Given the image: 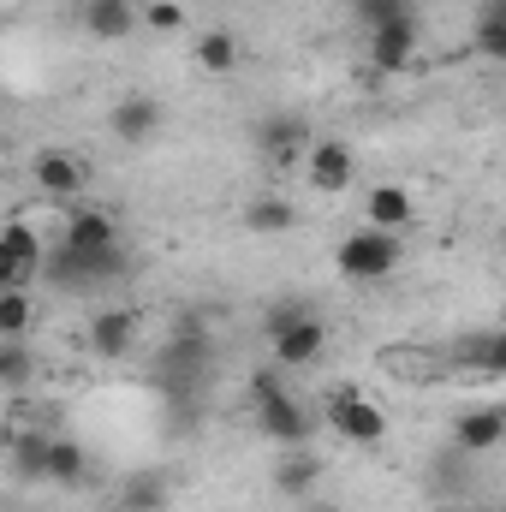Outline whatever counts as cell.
<instances>
[{"label": "cell", "instance_id": "6da1fadb", "mask_svg": "<svg viewBox=\"0 0 506 512\" xmlns=\"http://www.w3.org/2000/svg\"><path fill=\"white\" fill-rule=\"evenodd\" d=\"M262 334H268V352H274L280 370H304V364H316V358L328 352V322L310 316L298 298L274 304V310L262 316Z\"/></svg>", "mask_w": 506, "mask_h": 512}, {"label": "cell", "instance_id": "7a4b0ae2", "mask_svg": "<svg viewBox=\"0 0 506 512\" xmlns=\"http://www.w3.org/2000/svg\"><path fill=\"white\" fill-rule=\"evenodd\" d=\"M399 262H405L399 233H376V227L346 233L340 251H334V268H340L346 280H364V286H376V280H387V274H399Z\"/></svg>", "mask_w": 506, "mask_h": 512}, {"label": "cell", "instance_id": "3957f363", "mask_svg": "<svg viewBox=\"0 0 506 512\" xmlns=\"http://www.w3.org/2000/svg\"><path fill=\"white\" fill-rule=\"evenodd\" d=\"M322 417H328V429H334L340 441H352V447H381V441H387V411H381L376 399H364L358 387H334V393L322 399Z\"/></svg>", "mask_w": 506, "mask_h": 512}, {"label": "cell", "instance_id": "277c9868", "mask_svg": "<svg viewBox=\"0 0 506 512\" xmlns=\"http://www.w3.org/2000/svg\"><path fill=\"white\" fill-rule=\"evenodd\" d=\"M256 429L268 435V447H304L310 441V411L274 376H256Z\"/></svg>", "mask_w": 506, "mask_h": 512}, {"label": "cell", "instance_id": "5b68a950", "mask_svg": "<svg viewBox=\"0 0 506 512\" xmlns=\"http://www.w3.org/2000/svg\"><path fill=\"white\" fill-rule=\"evenodd\" d=\"M90 161L78 155V149H36L30 155V185L42 191V197H54V203H84V191H90Z\"/></svg>", "mask_w": 506, "mask_h": 512}, {"label": "cell", "instance_id": "8992f818", "mask_svg": "<svg viewBox=\"0 0 506 512\" xmlns=\"http://www.w3.org/2000/svg\"><path fill=\"white\" fill-rule=\"evenodd\" d=\"M304 179H310L316 197H346L352 179H358V155H352V143H340V137H316V143L304 149Z\"/></svg>", "mask_w": 506, "mask_h": 512}, {"label": "cell", "instance_id": "52a82bcc", "mask_svg": "<svg viewBox=\"0 0 506 512\" xmlns=\"http://www.w3.org/2000/svg\"><path fill=\"white\" fill-rule=\"evenodd\" d=\"M131 346H137V310L131 304H108V310L90 316V352L102 364H120Z\"/></svg>", "mask_w": 506, "mask_h": 512}, {"label": "cell", "instance_id": "ba28073f", "mask_svg": "<svg viewBox=\"0 0 506 512\" xmlns=\"http://www.w3.org/2000/svg\"><path fill=\"white\" fill-rule=\"evenodd\" d=\"M506 441V411L501 405H477V411H459L453 417V447L471 453V459H489Z\"/></svg>", "mask_w": 506, "mask_h": 512}, {"label": "cell", "instance_id": "9c48e42d", "mask_svg": "<svg viewBox=\"0 0 506 512\" xmlns=\"http://www.w3.org/2000/svg\"><path fill=\"white\" fill-rule=\"evenodd\" d=\"M120 245V221L108 215V209H96V203H78V209H66V251H114Z\"/></svg>", "mask_w": 506, "mask_h": 512}, {"label": "cell", "instance_id": "30bf717a", "mask_svg": "<svg viewBox=\"0 0 506 512\" xmlns=\"http://www.w3.org/2000/svg\"><path fill=\"white\" fill-rule=\"evenodd\" d=\"M417 221V197H411V185H370L364 191V227H376V233H405Z\"/></svg>", "mask_w": 506, "mask_h": 512}, {"label": "cell", "instance_id": "8fae6325", "mask_svg": "<svg viewBox=\"0 0 506 512\" xmlns=\"http://www.w3.org/2000/svg\"><path fill=\"white\" fill-rule=\"evenodd\" d=\"M120 512H167L173 507V471L167 465H143V471H131L126 483H120Z\"/></svg>", "mask_w": 506, "mask_h": 512}, {"label": "cell", "instance_id": "7c38bea8", "mask_svg": "<svg viewBox=\"0 0 506 512\" xmlns=\"http://www.w3.org/2000/svg\"><path fill=\"white\" fill-rule=\"evenodd\" d=\"M364 36H370V66L376 72H405L411 54H417V18H393V24H376Z\"/></svg>", "mask_w": 506, "mask_h": 512}, {"label": "cell", "instance_id": "4fadbf2b", "mask_svg": "<svg viewBox=\"0 0 506 512\" xmlns=\"http://www.w3.org/2000/svg\"><path fill=\"white\" fill-rule=\"evenodd\" d=\"M256 143H262V155H268V167H304V149H310V131H304V120H292V114H280V120H262V126H256Z\"/></svg>", "mask_w": 506, "mask_h": 512}, {"label": "cell", "instance_id": "5bb4252c", "mask_svg": "<svg viewBox=\"0 0 506 512\" xmlns=\"http://www.w3.org/2000/svg\"><path fill=\"white\" fill-rule=\"evenodd\" d=\"M78 24L96 36V42H126L137 30V6L131 0H84L78 6Z\"/></svg>", "mask_w": 506, "mask_h": 512}, {"label": "cell", "instance_id": "9a60e30c", "mask_svg": "<svg viewBox=\"0 0 506 512\" xmlns=\"http://www.w3.org/2000/svg\"><path fill=\"white\" fill-rule=\"evenodd\" d=\"M108 131H114L120 143H149V137L161 131V102H155V96H126V102H114Z\"/></svg>", "mask_w": 506, "mask_h": 512}, {"label": "cell", "instance_id": "2e32d148", "mask_svg": "<svg viewBox=\"0 0 506 512\" xmlns=\"http://www.w3.org/2000/svg\"><path fill=\"white\" fill-rule=\"evenodd\" d=\"M322 483V453L316 447H280V459H274V489L280 495H304V489H316Z\"/></svg>", "mask_w": 506, "mask_h": 512}, {"label": "cell", "instance_id": "e0dca14e", "mask_svg": "<svg viewBox=\"0 0 506 512\" xmlns=\"http://www.w3.org/2000/svg\"><path fill=\"white\" fill-rule=\"evenodd\" d=\"M453 364H459V370H483V376H501V370H506V334H501V328L465 334V340L453 346Z\"/></svg>", "mask_w": 506, "mask_h": 512}, {"label": "cell", "instance_id": "ac0fdd59", "mask_svg": "<svg viewBox=\"0 0 506 512\" xmlns=\"http://www.w3.org/2000/svg\"><path fill=\"white\" fill-rule=\"evenodd\" d=\"M90 477V453L72 441V435H48V471L42 483H60V489H78Z\"/></svg>", "mask_w": 506, "mask_h": 512}, {"label": "cell", "instance_id": "d6986e66", "mask_svg": "<svg viewBox=\"0 0 506 512\" xmlns=\"http://www.w3.org/2000/svg\"><path fill=\"white\" fill-rule=\"evenodd\" d=\"M191 60H197V72L227 78V72H239V36H227V30H203L197 48H191Z\"/></svg>", "mask_w": 506, "mask_h": 512}, {"label": "cell", "instance_id": "ffe728a7", "mask_svg": "<svg viewBox=\"0 0 506 512\" xmlns=\"http://www.w3.org/2000/svg\"><path fill=\"white\" fill-rule=\"evenodd\" d=\"M6 459H12V471H18L24 483H42V471H48V435H42V429L6 435Z\"/></svg>", "mask_w": 506, "mask_h": 512}, {"label": "cell", "instance_id": "44dd1931", "mask_svg": "<svg viewBox=\"0 0 506 512\" xmlns=\"http://www.w3.org/2000/svg\"><path fill=\"white\" fill-rule=\"evenodd\" d=\"M0 256H12L18 268H30V274H42V239H36V227L30 221H0Z\"/></svg>", "mask_w": 506, "mask_h": 512}, {"label": "cell", "instance_id": "7402d4cb", "mask_svg": "<svg viewBox=\"0 0 506 512\" xmlns=\"http://www.w3.org/2000/svg\"><path fill=\"white\" fill-rule=\"evenodd\" d=\"M239 221H245L251 233H292V227H298V209H292L286 197H251Z\"/></svg>", "mask_w": 506, "mask_h": 512}, {"label": "cell", "instance_id": "603a6c76", "mask_svg": "<svg viewBox=\"0 0 506 512\" xmlns=\"http://www.w3.org/2000/svg\"><path fill=\"white\" fill-rule=\"evenodd\" d=\"M30 328H36L30 286H6L0 292V340H30Z\"/></svg>", "mask_w": 506, "mask_h": 512}, {"label": "cell", "instance_id": "cb8c5ba5", "mask_svg": "<svg viewBox=\"0 0 506 512\" xmlns=\"http://www.w3.org/2000/svg\"><path fill=\"white\" fill-rule=\"evenodd\" d=\"M477 54L483 60H506V0H483V12H477Z\"/></svg>", "mask_w": 506, "mask_h": 512}, {"label": "cell", "instance_id": "d4e9b609", "mask_svg": "<svg viewBox=\"0 0 506 512\" xmlns=\"http://www.w3.org/2000/svg\"><path fill=\"white\" fill-rule=\"evenodd\" d=\"M30 376H36V352H30V340H0V387L18 393V387H30Z\"/></svg>", "mask_w": 506, "mask_h": 512}, {"label": "cell", "instance_id": "484cf974", "mask_svg": "<svg viewBox=\"0 0 506 512\" xmlns=\"http://www.w3.org/2000/svg\"><path fill=\"white\" fill-rule=\"evenodd\" d=\"M137 30L173 36V30H185V6L179 0H149V6H137Z\"/></svg>", "mask_w": 506, "mask_h": 512}, {"label": "cell", "instance_id": "4316f807", "mask_svg": "<svg viewBox=\"0 0 506 512\" xmlns=\"http://www.w3.org/2000/svg\"><path fill=\"white\" fill-rule=\"evenodd\" d=\"M441 512H489V507H441Z\"/></svg>", "mask_w": 506, "mask_h": 512}, {"label": "cell", "instance_id": "83f0119b", "mask_svg": "<svg viewBox=\"0 0 506 512\" xmlns=\"http://www.w3.org/2000/svg\"><path fill=\"white\" fill-rule=\"evenodd\" d=\"M0 453H6V429H0Z\"/></svg>", "mask_w": 506, "mask_h": 512}, {"label": "cell", "instance_id": "f1b7e54d", "mask_svg": "<svg viewBox=\"0 0 506 512\" xmlns=\"http://www.w3.org/2000/svg\"><path fill=\"white\" fill-rule=\"evenodd\" d=\"M108 512H120V507H108Z\"/></svg>", "mask_w": 506, "mask_h": 512}]
</instances>
